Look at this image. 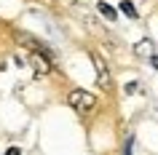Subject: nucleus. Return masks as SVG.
Listing matches in <instances>:
<instances>
[{
  "label": "nucleus",
  "mask_w": 158,
  "mask_h": 155,
  "mask_svg": "<svg viewBox=\"0 0 158 155\" xmlns=\"http://www.w3.org/2000/svg\"><path fill=\"white\" fill-rule=\"evenodd\" d=\"M67 104L73 107L75 112H91L94 107H97V96H94L91 91H83V88H75L70 91V96H67Z\"/></svg>",
  "instance_id": "nucleus-1"
},
{
  "label": "nucleus",
  "mask_w": 158,
  "mask_h": 155,
  "mask_svg": "<svg viewBox=\"0 0 158 155\" xmlns=\"http://www.w3.org/2000/svg\"><path fill=\"white\" fill-rule=\"evenodd\" d=\"M97 8H99V14H102V16H105V19H110V22H115L118 11L113 8L110 3H105V0H99V3H97Z\"/></svg>",
  "instance_id": "nucleus-4"
},
{
  "label": "nucleus",
  "mask_w": 158,
  "mask_h": 155,
  "mask_svg": "<svg viewBox=\"0 0 158 155\" xmlns=\"http://www.w3.org/2000/svg\"><path fill=\"white\" fill-rule=\"evenodd\" d=\"M94 64H97V72H99V83H102V86H107V83H110V78H107V67L102 64V59L97 56V54H94Z\"/></svg>",
  "instance_id": "nucleus-5"
},
{
  "label": "nucleus",
  "mask_w": 158,
  "mask_h": 155,
  "mask_svg": "<svg viewBox=\"0 0 158 155\" xmlns=\"http://www.w3.org/2000/svg\"><path fill=\"white\" fill-rule=\"evenodd\" d=\"M6 155H22V150H19V147H8V150H6Z\"/></svg>",
  "instance_id": "nucleus-7"
},
{
  "label": "nucleus",
  "mask_w": 158,
  "mask_h": 155,
  "mask_svg": "<svg viewBox=\"0 0 158 155\" xmlns=\"http://www.w3.org/2000/svg\"><path fill=\"white\" fill-rule=\"evenodd\" d=\"M121 14H126L129 19H137V16H139V14H137V8H134V3H131V0H123V3H121Z\"/></svg>",
  "instance_id": "nucleus-6"
},
{
  "label": "nucleus",
  "mask_w": 158,
  "mask_h": 155,
  "mask_svg": "<svg viewBox=\"0 0 158 155\" xmlns=\"http://www.w3.org/2000/svg\"><path fill=\"white\" fill-rule=\"evenodd\" d=\"M30 64H32L35 75H48L51 72V59L46 54H32L30 56Z\"/></svg>",
  "instance_id": "nucleus-3"
},
{
  "label": "nucleus",
  "mask_w": 158,
  "mask_h": 155,
  "mask_svg": "<svg viewBox=\"0 0 158 155\" xmlns=\"http://www.w3.org/2000/svg\"><path fill=\"white\" fill-rule=\"evenodd\" d=\"M16 40L22 43V46H27V48L32 51V54H46V56H51V48H48V46H46L43 40L32 38V35H27V32H16Z\"/></svg>",
  "instance_id": "nucleus-2"
},
{
  "label": "nucleus",
  "mask_w": 158,
  "mask_h": 155,
  "mask_svg": "<svg viewBox=\"0 0 158 155\" xmlns=\"http://www.w3.org/2000/svg\"><path fill=\"white\" fill-rule=\"evenodd\" d=\"M123 155H131V139L126 142V150H123Z\"/></svg>",
  "instance_id": "nucleus-9"
},
{
  "label": "nucleus",
  "mask_w": 158,
  "mask_h": 155,
  "mask_svg": "<svg viewBox=\"0 0 158 155\" xmlns=\"http://www.w3.org/2000/svg\"><path fill=\"white\" fill-rule=\"evenodd\" d=\"M148 48H150L148 43H139V46H137V54H145V51H148Z\"/></svg>",
  "instance_id": "nucleus-8"
}]
</instances>
